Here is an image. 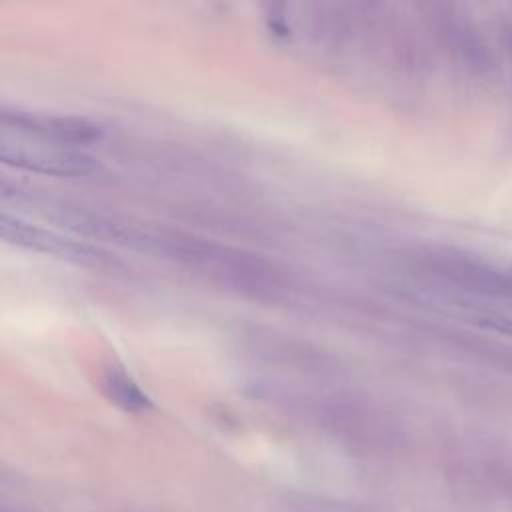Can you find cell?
Segmentation results:
<instances>
[{"label": "cell", "mask_w": 512, "mask_h": 512, "mask_svg": "<svg viewBox=\"0 0 512 512\" xmlns=\"http://www.w3.org/2000/svg\"><path fill=\"white\" fill-rule=\"evenodd\" d=\"M0 158L6 164L30 172L66 178L86 176L98 170V162L84 150L10 126L0 128Z\"/></svg>", "instance_id": "obj_1"}, {"label": "cell", "mask_w": 512, "mask_h": 512, "mask_svg": "<svg viewBox=\"0 0 512 512\" xmlns=\"http://www.w3.org/2000/svg\"><path fill=\"white\" fill-rule=\"evenodd\" d=\"M2 126L24 130V132H30L48 140H56L68 146L86 144L100 136V126L86 118L38 112V110H20V108H14V110L2 108Z\"/></svg>", "instance_id": "obj_2"}, {"label": "cell", "mask_w": 512, "mask_h": 512, "mask_svg": "<svg viewBox=\"0 0 512 512\" xmlns=\"http://www.w3.org/2000/svg\"><path fill=\"white\" fill-rule=\"evenodd\" d=\"M0 226H2L4 240L14 242V244L24 246V248H30V250H36V252L56 254V256H62V258L78 256V254L84 252L82 246H78L74 242H68V240L60 238L58 234L42 228V226L24 222L18 216L2 214Z\"/></svg>", "instance_id": "obj_3"}, {"label": "cell", "mask_w": 512, "mask_h": 512, "mask_svg": "<svg viewBox=\"0 0 512 512\" xmlns=\"http://www.w3.org/2000/svg\"><path fill=\"white\" fill-rule=\"evenodd\" d=\"M104 394L128 412H142L150 408V398L120 366H108L102 376Z\"/></svg>", "instance_id": "obj_4"}, {"label": "cell", "mask_w": 512, "mask_h": 512, "mask_svg": "<svg viewBox=\"0 0 512 512\" xmlns=\"http://www.w3.org/2000/svg\"><path fill=\"white\" fill-rule=\"evenodd\" d=\"M476 322L482 324L488 330H494L498 334H504L508 338H512V316H504V314H480L476 316Z\"/></svg>", "instance_id": "obj_5"}, {"label": "cell", "mask_w": 512, "mask_h": 512, "mask_svg": "<svg viewBox=\"0 0 512 512\" xmlns=\"http://www.w3.org/2000/svg\"><path fill=\"white\" fill-rule=\"evenodd\" d=\"M510 48H512V42H510Z\"/></svg>", "instance_id": "obj_6"}]
</instances>
